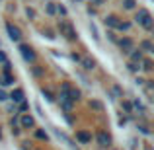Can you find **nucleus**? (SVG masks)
<instances>
[{
  "instance_id": "1",
  "label": "nucleus",
  "mask_w": 154,
  "mask_h": 150,
  "mask_svg": "<svg viewBox=\"0 0 154 150\" xmlns=\"http://www.w3.org/2000/svg\"><path fill=\"white\" fill-rule=\"evenodd\" d=\"M135 22L139 23V26H143L146 31H152V29H154L152 14L146 10V8H139V12H137V16H135Z\"/></svg>"
},
{
  "instance_id": "2",
  "label": "nucleus",
  "mask_w": 154,
  "mask_h": 150,
  "mask_svg": "<svg viewBox=\"0 0 154 150\" xmlns=\"http://www.w3.org/2000/svg\"><path fill=\"white\" fill-rule=\"evenodd\" d=\"M59 31H60V35H64V37L68 39V41H76V39H78L76 29L68 22H64V20H60V22H59Z\"/></svg>"
},
{
  "instance_id": "3",
  "label": "nucleus",
  "mask_w": 154,
  "mask_h": 150,
  "mask_svg": "<svg viewBox=\"0 0 154 150\" xmlns=\"http://www.w3.org/2000/svg\"><path fill=\"white\" fill-rule=\"evenodd\" d=\"M6 31H8V37H10V41H14V43H20L22 41V29H20L18 26H14L12 22H8L6 23Z\"/></svg>"
},
{
  "instance_id": "4",
  "label": "nucleus",
  "mask_w": 154,
  "mask_h": 150,
  "mask_svg": "<svg viewBox=\"0 0 154 150\" xmlns=\"http://www.w3.org/2000/svg\"><path fill=\"white\" fill-rule=\"evenodd\" d=\"M20 55L23 57V60H26V63H35V59H37L35 51L31 49L29 45H26V43H22V45H20Z\"/></svg>"
},
{
  "instance_id": "5",
  "label": "nucleus",
  "mask_w": 154,
  "mask_h": 150,
  "mask_svg": "<svg viewBox=\"0 0 154 150\" xmlns=\"http://www.w3.org/2000/svg\"><path fill=\"white\" fill-rule=\"evenodd\" d=\"M96 140H98L100 148H109L111 146V136H109L105 131H100L98 135H96Z\"/></svg>"
},
{
  "instance_id": "6",
  "label": "nucleus",
  "mask_w": 154,
  "mask_h": 150,
  "mask_svg": "<svg viewBox=\"0 0 154 150\" xmlns=\"http://www.w3.org/2000/svg\"><path fill=\"white\" fill-rule=\"evenodd\" d=\"M119 47H121V51H123L125 55H129V51L135 47V41H133L131 37H121L119 39Z\"/></svg>"
},
{
  "instance_id": "7",
  "label": "nucleus",
  "mask_w": 154,
  "mask_h": 150,
  "mask_svg": "<svg viewBox=\"0 0 154 150\" xmlns=\"http://www.w3.org/2000/svg\"><path fill=\"white\" fill-rule=\"evenodd\" d=\"M8 99H12L14 103H20V101H23V99H26V94H23V90H22V88H16V90L12 92L10 96H8Z\"/></svg>"
},
{
  "instance_id": "8",
  "label": "nucleus",
  "mask_w": 154,
  "mask_h": 150,
  "mask_svg": "<svg viewBox=\"0 0 154 150\" xmlns=\"http://www.w3.org/2000/svg\"><path fill=\"white\" fill-rule=\"evenodd\" d=\"M80 64H82L84 70H94L96 68V60L92 57H80Z\"/></svg>"
},
{
  "instance_id": "9",
  "label": "nucleus",
  "mask_w": 154,
  "mask_h": 150,
  "mask_svg": "<svg viewBox=\"0 0 154 150\" xmlns=\"http://www.w3.org/2000/svg\"><path fill=\"white\" fill-rule=\"evenodd\" d=\"M59 103L63 105V109L66 113H70L72 111V101L68 99V96H64V94H59Z\"/></svg>"
},
{
  "instance_id": "10",
  "label": "nucleus",
  "mask_w": 154,
  "mask_h": 150,
  "mask_svg": "<svg viewBox=\"0 0 154 150\" xmlns=\"http://www.w3.org/2000/svg\"><path fill=\"white\" fill-rule=\"evenodd\" d=\"M76 140L82 144H88V142H92V135L88 131H76Z\"/></svg>"
},
{
  "instance_id": "11",
  "label": "nucleus",
  "mask_w": 154,
  "mask_h": 150,
  "mask_svg": "<svg viewBox=\"0 0 154 150\" xmlns=\"http://www.w3.org/2000/svg\"><path fill=\"white\" fill-rule=\"evenodd\" d=\"M103 23L107 27H113V29H115V26L119 23V18H117L115 14H109V16H105V18H103Z\"/></svg>"
},
{
  "instance_id": "12",
  "label": "nucleus",
  "mask_w": 154,
  "mask_h": 150,
  "mask_svg": "<svg viewBox=\"0 0 154 150\" xmlns=\"http://www.w3.org/2000/svg\"><path fill=\"white\" fill-rule=\"evenodd\" d=\"M129 57H131V60H133V63H140V60H143L144 59V55H143V51H137L135 49V47H133V49L131 51H129Z\"/></svg>"
},
{
  "instance_id": "13",
  "label": "nucleus",
  "mask_w": 154,
  "mask_h": 150,
  "mask_svg": "<svg viewBox=\"0 0 154 150\" xmlns=\"http://www.w3.org/2000/svg\"><path fill=\"white\" fill-rule=\"evenodd\" d=\"M80 98H82V92L80 90H76V88H70V90H68V99H70L72 103L80 101Z\"/></svg>"
},
{
  "instance_id": "14",
  "label": "nucleus",
  "mask_w": 154,
  "mask_h": 150,
  "mask_svg": "<svg viewBox=\"0 0 154 150\" xmlns=\"http://www.w3.org/2000/svg\"><path fill=\"white\" fill-rule=\"evenodd\" d=\"M14 76L10 74V72H4L2 76H0V86H10V84H14Z\"/></svg>"
},
{
  "instance_id": "15",
  "label": "nucleus",
  "mask_w": 154,
  "mask_h": 150,
  "mask_svg": "<svg viewBox=\"0 0 154 150\" xmlns=\"http://www.w3.org/2000/svg\"><path fill=\"white\" fill-rule=\"evenodd\" d=\"M33 125H35V119L31 115H27V113H26V115H22V127L23 129H31Z\"/></svg>"
},
{
  "instance_id": "16",
  "label": "nucleus",
  "mask_w": 154,
  "mask_h": 150,
  "mask_svg": "<svg viewBox=\"0 0 154 150\" xmlns=\"http://www.w3.org/2000/svg\"><path fill=\"white\" fill-rule=\"evenodd\" d=\"M140 51L143 53H154V45H152L150 39H143L140 41Z\"/></svg>"
},
{
  "instance_id": "17",
  "label": "nucleus",
  "mask_w": 154,
  "mask_h": 150,
  "mask_svg": "<svg viewBox=\"0 0 154 150\" xmlns=\"http://www.w3.org/2000/svg\"><path fill=\"white\" fill-rule=\"evenodd\" d=\"M140 68H143L144 72H152V68H154V63L150 59H143L140 60Z\"/></svg>"
},
{
  "instance_id": "18",
  "label": "nucleus",
  "mask_w": 154,
  "mask_h": 150,
  "mask_svg": "<svg viewBox=\"0 0 154 150\" xmlns=\"http://www.w3.org/2000/svg\"><path fill=\"white\" fill-rule=\"evenodd\" d=\"M127 70L133 72V74L140 72V63H133V60H129V63H127Z\"/></svg>"
},
{
  "instance_id": "19",
  "label": "nucleus",
  "mask_w": 154,
  "mask_h": 150,
  "mask_svg": "<svg viewBox=\"0 0 154 150\" xmlns=\"http://www.w3.org/2000/svg\"><path fill=\"white\" fill-rule=\"evenodd\" d=\"M115 29L117 31H129V29H131V23H129V22H121V20H119V23L115 26Z\"/></svg>"
},
{
  "instance_id": "20",
  "label": "nucleus",
  "mask_w": 154,
  "mask_h": 150,
  "mask_svg": "<svg viewBox=\"0 0 154 150\" xmlns=\"http://www.w3.org/2000/svg\"><path fill=\"white\" fill-rule=\"evenodd\" d=\"M55 4H57V2H47V4H45V12H47L49 16H55V14H57Z\"/></svg>"
},
{
  "instance_id": "21",
  "label": "nucleus",
  "mask_w": 154,
  "mask_h": 150,
  "mask_svg": "<svg viewBox=\"0 0 154 150\" xmlns=\"http://www.w3.org/2000/svg\"><path fill=\"white\" fill-rule=\"evenodd\" d=\"M90 107L96 109V111H103V103H102V101H98V99H92L90 101Z\"/></svg>"
},
{
  "instance_id": "22",
  "label": "nucleus",
  "mask_w": 154,
  "mask_h": 150,
  "mask_svg": "<svg viewBox=\"0 0 154 150\" xmlns=\"http://www.w3.org/2000/svg\"><path fill=\"white\" fill-rule=\"evenodd\" d=\"M41 94H43V98H45L47 101H55V94H53L51 90H45V88H43V90H41Z\"/></svg>"
},
{
  "instance_id": "23",
  "label": "nucleus",
  "mask_w": 154,
  "mask_h": 150,
  "mask_svg": "<svg viewBox=\"0 0 154 150\" xmlns=\"http://www.w3.org/2000/svg\"><path fill=\"white\" fill-rule=\"evenodd\" d=\"M123 8H125V10H135L137 2H135V0H123Z\"/></svg>"
},
{
  "instance_id": "24",
  "label": "nucleus",
  "mask_w": 154,
  "mask_h": 150,
  "mask_svg": "<svg viewBox=\"0 0 154 150\" xmlns=\"http://www.w3.org/2000/svg\"><path fill=\"white\" fill-rule=\"evenodd\" d=\"M111 94H113V98H115V99L117 98H123V90H121L119 86H113L111 88Z\"/></svg>"
},
{
  "instance_id": "25",
  "label": "nucleus",
  "mask_w": 154,
  "mask_h": 150,
  "mask_svg": "<svg viewBox=\"0 0 154 150\" xmlns=\"http://www.w3.org/2000/svg\"><path fill=\"white\" fill-rule=\"evenodd\" d=\"M55 8H57V14H59V16H66L68 14L66 6H63V4H55Z\"/></svg>"
},
{
  "instance_id": "26",
  "label": "nucleus",
  "mask_w": 154,
  "mask_h": 150,
  "mask_svg": "<svg viewBox=\"0 0 154 150\" xmlns=\"http://www.w3.org/2000/svg\"><path fill=\"white\" fill-rule=\"evenodd\" d=\"M131 103H133V107H135V109H139V111H140V113H146V107H144V105H143V103H140V101H139V99H135V101H131Z\"/></svg>"
},
{
  "instance_id": "27",
  "label": "nucleus",
  "mask_w": 154,
  "mask_h": 150,
  "mask_svg": "<svg viewBox=\"0 0 154 150\" xmlns=\"http://www.w3.org/2000/svg\"><path fill=\"white\" fill-rule=\"evenodd\" d=\"M70 84H68V82H63V84H60V94H64V96H68V90H70Z\"/></svg>"
},
{
  "instance_id": "28",
  "label": "nucleus",
  "mask_w": 154,
  "mask_h": 150,
  "mask_svg": "<svg viewBox=\"0 0 154 150\" xmlns=\"http://www.w3.org/2000/svg\"><path fill=\"white\" fill-rule=\"evenodd\" d=\"M35 136H37L39 140H47V139H49V136H47V133L41 131V129H37V131H35Z\"/></svg>"
},
{
  "instance_id": "29",
  "label": "nucleus",
  "mask_w": 154,
  "mask_h": 150,
  "mask_svg": "<svg viewBox=\"0 0 154 150\" xmlns=\"http://www.w3.org/2000/svg\"><path fill=\"white\" fill-rule=\"evenodd\" d=\"M121 105H123V109H125L127 113L133 111V103H131V101H121Z\"/></svg>"
},
{
  "instance_id": "30",
  "label": "nucleus",
  "mask_w": 154,
  "mask_h": 150,
  "mask_svg": "<svg viewBox=\"0 0 154 150\" xmlns=\"http://www.w3.org/2000/svg\"><path fill=\"white\" fill-rule=\"evenodd\" d=\"M90 31H92V35H94V39H96V41H100V35H98V29H96V26H94V23H90Z\"/></svg>"
},
{
  "instance_id": "31",
  "label": "nucleus",
  "mask_w": 154,
  "mask_h": 150,
  "mask_svg": "<svg viewBox=\"0 0 154 150\" xmlns=\"http://www.w3.org/2000/svg\"><path fill=\"white\" fill-rule=\"evenodd\" d=\"M26 16L29 20H35V10H33V8H26Z\"/></svg>"
},
{
  "instance_id": "32",
  "label": "nucleus",
  "mask_w": 154,
  "mask_h": 150,
  "mask_svg": "<svg viewBox=\"0 0 154 150\" xmlns=\"http://www.w3.org/2000/svg\"><path fill=\"white\" fill-rule=\"evenodd\" d=\"M92 4H94L96 8H100V6H103V4H107V0H90Z\"/></svg>"
},
{
  "instance_id": "33",
  "label": "nucleus",
  "mask_w": 154,
  "mask_h": 150,
  "mask_svg": "<svg viewBox=\"0 0 154 150\" xmlns=\"http://www.w3.org/2000/svg\"><path fill=\"white\" fill-rule=\"evenodd\" d=\"M139 131L143 133V135H150V129H148L146 125H140V127H139Z\"/></svg>"
},
{
  "instance_id": "34",
  "label": "nucleus",
  "mask_w": 154,
  "mask_h": 150,
  "mask_svg": "<svg viewBox=\"0 0 154 150\" xmlns=\"http://www.w3.org/2000/svg\"><path fill=\"white\" fill-rule=\"evenodd\" d=\"M27 107H29V105L26 103V99H23V101H20V111H27Z\"/></svg>"
},
{
  "instance_id": "35",
  "label": "nucleus",
  "mask_w": 154,
  "mask_h": 150,
  "mask_svg": "<svg viewBox=\"0 0 154 150\" xmlns=\"http://www.w3.org/2000/svg\"><path fill=\"white\" fill-rule=\"evenodd\" d=\"M6 99H8V94L2 90V88H0V101H6Z\"/></svg>"
},
{
  "instance_id": "36",
  "label": "nucleus",
  "mask_w": 154,
  "mask_h": 150,
  "mask_svg": "<svg viewBox=\"0 0 154 150\" xmlns=\"http://www.w3.org/2000/svg\"><path fill=\"white\" fill-rule=\"evenodd\" d=\"M33 74H35V76H41V74H43V68H39V66H33Z\"/></svg>"
},
{
  "instance_id": "37",
  "label": "nucleus",
  "mask_w": 154,
  "mask_h": 150,
  "mask_svg": "<svg viewBox=\"0 0 154 150\" xmlns=\"http://www.w3.org/2000/svg\"><path fill=\"white\" fill-rule=\"evenodd\" d=\"M6 59H8V57H6V53H4L2 49H0V63H4Z\"/></svg>"
},
{
  "instance_id": "38",
  "label": "nucleus",
  "mask_w": 154,
  "mask_h": 150,
  "mask_svg": "<svg viewBox=\"0 0 154 150\" xmlns=\"http://www.w3.org/2000/svg\"><path fill=\"white\" fill-rule=\"evenodd\" d=\"M72 60H76V63H80V55H78V53H72Z\"/></svg>"
},
{
  "instance_id": "39",
  "label": "nucleus",
  "mask_w": 154,
  "mask_h": 150,
  "mask_svg": "<svg viewBox=\"0 0 154 150\" xmlns=\"http://www.w3.org/2000/svg\"><path fill=\"white\" fill-rule=\"evenodd\" d=\"M45 35H47V37H49V39H53V37H55V35H53V31H51V29H45Z\"/></svg>"
},
{
  "instance_id": "40",
  "label": "nucleus",
  "mask_w": 154,
  "mask_h": 150,
  "mask_svg": "<svg viewBox=\"0 0 154 150\" xmlns=\"http://www.w3.org/2000/svg\"><path fill=\"white\" fill-rule=\"evenodd\" d=\"M107 35H109V39H111V41H117V39H115V33H113V31H109Z\"/></svg>"
},
{
  "instance_id": "41",
  "label": "nucleus",
  "mask_w": 154,
  "mask_h": 150,
  "mask_svg": "<svg viewBox=\"0 0 154 150\" xmlns=\"http://www.w3.org/2000/svg\"><path fill=\"white\" fill-rule=\"evenodd\" d=\"M76 2H86V0H76Z\"/></svg>"
},
{
  "instance_id": "42",
  "label": "nucleus",
  "mask_w": 154,
  "mask_h": 150,
  "mask_svg": "<svg viewBox=\"0 0 154 150\" xmlns=\"http://www.w3.org/2000/svg\"><path fill=\"white\" fill-rule=\"evenodd\" d=\"M0 139H2V131H0Z\"/></svg>"
}]
</instances>
